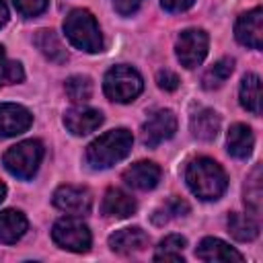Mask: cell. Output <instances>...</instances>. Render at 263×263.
Masks as SVG:
<instances>
[{
  "mask_svg": "<svg viewBox=\"0 0 263 263\" xmlns=\"http://www.w3.org/2000/svg\"><path fill=\"white\" fill-rule=\"evenodd\" d=\"M185 181L189 185V189L205 201L218 199L228 185L226 173L222 171V166L205 156H199L195 160H191L185 168Z\"/></svg>",
  "mask_w": 263,
  "mask_h": 263,
  "instance_id": "1",
  "label": "cell"
},
{
  "mask_svg": "<svg viewBox=\"0 0 263 263\" xmlns=\"http://www.w3.org/2000/svg\"><path fill=\"white\" fill-rule=\"evenodd\" d=\"M132 144H134L132 132H127L125 127L111 129L88 144L86 160L92 168H109L132 152Z\"/></svg>",
  "mask_w": 263,
  "mask_h": 263,
  "instance_id": "2",
  "label": "cell"
},
{
  "mask_svg": "<svg viewBox=\"0 0 263 263\" xmlns=\"http://www.w3.org/2000/svg\"><path fill=\"white\" fill-rule=\"evenodd\" d=\"M64 33L74 47H78L86 53H97L103 49L99 25H97L95 16L84 8H76V10L68 12L66 21H64Z\"/></svg>",
  "mask_w": 263,
  "mask_h": 263,
  "instance_id": "3",
  "label": "cell"
},
{
  "mask_svg": "<svg viewBox=\"0 0 263 263\" xmlns=\"http://www.w3.org/2000/svg\"><path fill=\"white\" fill-rule=\"evenodd\" d=\"M41 158H43V144L39 140H25L10 146L2 160L10 175L18 179H31L37 173Z\"/></svg>",
  "mask_w": 263,
  "mask_h": 263,
  "instance_id": "4",
  "label": "cell"
},
{
  "mask_svg": "<svg viewBox=\"0 0 263 263\" xmlns=\"http://www.w3.org/2000/svg\"><path fill=\"white\" fill-rule=\"evenodd\" d=\"M103 88L111 101L129 103L142 92L144 82H142V76L138 74V70H134L132 66L119 64V66H113L111 70H107Z\"/></svg>",
  "mask_w": 263,
  "mask_h": 263,
  "instance_id": "5",
  "label": "cell"
},
{
  "mask_svg": "<svg viewBox=\"0 0 263 263\" xmlns=\"http://www.w3.org/2000/svg\"><path fill=\"white\" fill-rule=\"evenodd\" d=\"M51 238L58 247L72 251V253H84L90 247V230L78 218L58 220L51 228Z\"/></svg>",
  "mask_w": 263,
  "mask_h": 263,
  "instance_id": "6",
  "label": "cell"
},
{
  "mask_svg": "<svg viewBox=\"0 0 263 263\" xmlns=\"http://www.w3.org/2000/svg\"><path fill=\"white\" fill-rule=\"evenodd\" d=\"M208 53V33L201 29H187L177 39V58L185 68H197Z\"/></svg>",
  "mask_w": 263,
  "mask_h": 263,
  "instance_id": "7",
  "label": "cell"
},
{
  "mask_svg": "<svg viewBox=\"0 0 263 263\" xmlns=\"http://www.w3.org/2000/svg\"><path fill=\"white\" fill-rule=\"evenodd\" d=\"M177 132V117L171 109H160L142 125V144L148 148L158 146L160 142L173 138Z\"/></svg>",
  "mask_w": 263,
  "mask_h": 263,
  "instance_id": "8",
  "label": "cell"
},
{
  "mask_svg": "<svg viewBox=\"0 0 263 263\" xmlns=\"http://www.w3.org/2000/svg\"><path fill=\"white\" fill-rule=\"evenodd\" d=\"M53 205L60 208L66 214L72 216H84L90 212L92 205V197L90 191L84 187H76V185H62L60 189H55L53 193Z\"/></svg>",
  "mask_w": 263,
  "mask_h": 263,
  "instance_id": "9",
  "label": "cell"
},
{
  "mask_svg": "<svg viewBox=\"0 0 263 263\" xmlns=\"http://www.w3.org/2000/svg\"><path fill=\"white\" fill-rule=\"evenodd\" d=\"M234 35H236L238 43L253 47V49H261V45H263V10L253 8L245 14H240L236 21V27H234Z\"/></svg>",
  "mask_w": 263,
  "mask_h": 263,
  "instance_id": "10",
  "label": "cell"
},
{
  "mask_svg": "<svg viewBox=\"0 0 263 263\" xmlns=\"http://www.w3.org/2000/svg\"><path fill=\"white\" fill-rule=\"evenodd\" d=\"M33 123V115L16 105V103H2L0 105V136H18L23 132L29 129V125Z\"/></svg>",
  "mask_w": 263,
  "mask_h": 263,
  "instance_id": "11",
  "label": "cell"
},
{
  "mask_svg": "<svg viewBox=\"0 0 263 263\" xmlns=\"http://www.w3.org/2000/svg\"><path fill=\"white\" fill-rule=\"evenodd\" d=\"M101 123H103V113L90 107H74L68 109L64 115V125L74 136H86L95 132Z\"/></svg>",
  "mask_w": 263,
  "mask_h": 263,
  "instance_id": "12",
  "label": "cell"
},
{
  "mask_svg": "<svg viewBox=\"0 0 263 263\" xmlns=\"http://www.w3.org/2000/svg\"><path fill=\"white\" fill-rule=\"evenodd\" d=\"M109 247H111V251H115L119 255L140 253L148 247V234L138 226L121 228V230H115L109 236Z\"/></svg>",
  "mask_w": 263,
  "mask_h": 263,
  "instance_id": "13",
  "label": "cell"
},
{
  "mask_svg": "<svg viewBox=\"0 0 263 263\" xmlns=\"http://www.w3.org/2000/svg\"><path fill=\"white\" fill-rule=\"evenodd\" d=\"M123 181L134 189L148 191V189H154L158 185L160 168H158V164H154L150 160H140V162H136L123 171Z\"/></svg>",
  "mask_w": 263,
  "mask_h": 263,
  "instance_id": "14",
  "label": "cell"
},
{
  "mask_svg": "<svg viewBox=\"0 0 263 263\" xmlns=\"http://www.w3.org/2000/svg\"><path fill=\"white\" fill-rule=\"evenodd\" d=\"M195 257L201 259V261H208V263H214V261H224V263L236 261V263H242V259H245L228 242H224L220 238H214V236H208V238H203L199 242V247L195 249Z\"/></svg>",
  "mask_w": 263,
  "mask_h": 263,
  "instance_id": "15",
  "label": "cell"
},
{
  "mask_svg": "<svg viewBox=\"0 0 263 263\" xmlns=\"http://www.w3.org/2000/svg\"><path fill=\"white\" fill-rule=\"evenodd\" d=\"M136 199L121 189H109L103 197V214L111 218H127L136 212Z\"/></svg>",
  "mask_w": 263,
  "mask_h": 263,
  "instance_id": "16",
  "label": "cell"
},
{
  "mask_svg": "<svg viewBox=\"0 0 263 263\" xmlns=\"http://www.w3.org/2000/svg\"><path fill=\"white\" fill-rule=\"evenodd\" d=\"M27 232V218L18 210L0 212V242L12 245Z\"/></svg>",
  "mask_w": 263,
  "mask_h": 263,
  "instance_id": "17",
  "label": "cell"
},
{
  "mask_svg": "<svg viewBox=\"0 0 263 263\" xmlns=\"http://www.w3.org/2000/svg\"><path fill=\"white\" fill-rule=\"evenodd\" d=\"M226 142H228V152H230L234 158H247V156L253 152L255 136H253V132H251L249 125H245V123H234V125L228 129Z\"/></svg>",
  "mask_w": 263,
  "mask_h": 263,
  "instance_id": "18",
  "label": "cell"
},
{
  "mask_svg": "<svg viewBox=\"0 0 263 263\" xmlns=\"http://www.w3.org/2000/svg\"><path fill=\"white\" fill-rule=\"evenodd\" d=\"M191 132L199 140H214L220 132V117L212 109H199L191 115Z\"/></svg>",
  "mask_w": 263,
  "mask_h": 263,
  "instance_id": "19",
  "label": "cell"
},
{
  "mask_svg": "<svg viewBox=\"0 0 263 263\" xmlns=\"http://www.w3.org/2000/svg\"><path fill=\"white\" fill-rule=\"evenodd\" d=\"M35 45L39 47V51H41L49 62L62 64V62L68 60L66 47L62 45L60 37H58L51 29H41V31H37V35H35Z\"/></svg>",
  "mask_w": 263,
  "mask_h": 263,
  "instance_id": "20",
  "label": "cell"
},
{
  "mask_svg": "<svg viewBox=\"0 0 263 263\" xmlns=\"http://www.w3.org/2000/svg\"><path fill=\"white\" fill-rule=\"evenodd\" d=\"M240 105L253 115L261 113V78L257 74H247L240 82Z\"/></svg>",
  "mask_w": 263,
  "mask_h": 263,
  "instance_id": "21",
  "label": "cell"
},
{
  "mask_svg": "<svg viewBox=\"0 0 263 263\" xmlns=\"http://www.w3.org/2000/svg\"><path fill=\"white\" fill-rule=\"evenodd\" d=\"M228 232L236 238V240H255L259 234V224L253 216H245V214H230L228 216Z\"/></svg>",
  "mask_w": 263,
  "mask_h": 263,
  "instance_id": "22",
  "label": "cell"
},
{
  "mask_svg": "<svg viewBox=\"0 0 263 263\" xmlns=\"http://www.w3.org/2000/svg\"><path fill=\"white\" fill-rule=\"evenodd\" d=\"M232 68H234V60L232 58H222L218 60L214 66H210L201 78V84L203 88L212 90V88H218L226 82V78L232 74Z\"/></svg>",
  "mask_w": 263,
  "mask_h": 263,
  "instance_id": "23",
  "label": "cell"
},
{
  "mask_svg": "<svg viewBox=\"0 0 263 263\" xmlns=\"http://www.w3.org/2000/svg\"><path fill=\"white\" fill-rule=\"evenodd\" d=\"M187 240L179 234H168L166 238L160 240L156 253H154V261H181L183 263V249H185Z\"/></svg>",
  "mask_w": 263,
  "mask_h": 263,
  "instance_id": "24",
  "label": "cell"
},
{
  "mask_svg": "<svg viewBox=\"0 0 263 263\" xmlns=\"http://www.w3.org/2000/svg\"><path fill=\"white\" fill-rule=\"evenodd\" d=\"M66 95L74 103H86L92 97V82L88 76H70L64 84Z\"/></svg>",
  "mask_w": 263,
  "mask_h": 263,
  "instance_id": "25",
  "label": "cell"
},
{
  "mask_svg": "<svg viewBox=\"0 0 263 263\" xmlns=\"http://www.w3.org/2000/svg\"><path fill=\"white\" fill-rule=\"evenodd\" d=\"M245 201L249 205V210L257 216L261 210V166H255L253 173L247 179L245 185Z\"/></svg>",
  "mask_w": 263,
  "mask_h": 263,
  "instance_id": "26",
  "label": "cell"
},
{
  "mask_svg": "<svg viewBox=\"0 0 263 263\" xmlns=\"http://www.w3.org/2000/svg\"><path fill=\"white\" fill-rule=\"evenodd\" d=\"M25 78L23 66L18 62H10L4 53V47L0 45V86L2 84H14Z\"/></svg>",
  "mask_w": 263,
  "mask_h": 263,
  "instance_id": "27",
  "label": "cell"
},
{
  "mask_svg": "<svg viewBox=\"0 0 263 263\" xmlns=\"http://www.w3.org/2000/svg\"><path fill=\"white\" fill-rule=\"evenodd\" d=\"M189 212V203L179 199V197H173L162 210H158L154 216H152V222L154 224H164L168 222V218H177V216H185Z\"/></svg>",
  "mask_w": 263,
  "mask_h": 263,
  "instance_id": "28",
  "label": "cell"
},
{
  "mask_svg": "<svg viewBox=\"0 0 263 263\" xmlns=\"http://www.w3.org/2000/svg\"><path fill=\"white\" fill-rule=\"evenodd\" d=\"M12 4L23 16H35L45 10L47 0H12Z\"/></svg>",
  "mask_w": 263,
  "mask_h": 263,
  "instance_id": "29",
  "label": "cell"
},
{
  "mask_svg": "<svg viewBox=\"0 0 263 263\" xmlns=\"http://www.w3.org/2000/svg\"><path fill=\"white\" fill-rule=\"evenodd\" d=\"M156 82H158V86L162 88V90H166V92H171V90H177L179 88V76L175 74V72H171V70H158V74H156Z\"/></svg>",
  "mask_w": 263,
  "mask_h": 263,
  "instance_id": "30",
  "label": "cell"
},
{
  "mask_svg": "<svg viewBox=\"0 0 263 263\" xmlns=\"http://www.w3.org/2000/svg\"><path fill=\"white\" fill-rule=\"evenodd\" d=\"M142 2H144V0H113L115 10H117L119 14H123V16L136 12V10L142 6Z\"/></svg>",
  "mask_w": 263,
  "mask_h": 263,
  "instance_id": "31",
  "label": "cell"
},
{
  "mask_svg": "<svg viewBox=\"0 0 263 263\" xmlns=\"http://www.w3.org/2000/svg\"><path fill=\"white\" fill-rule=\"evenodd\" d=\"M193 2L195 0H160L162 8L168 10V12H183L189 6H193Z\"/></svg>",
  "mask_w": 263,
  "mask_h": 263,
  "instance_id": "32",
  "label": "cell"
},
{
  "mask_svg": "<svg viewBox=\"0 0 263 263\" xmlns=\"http://www.w3.org/2000/svg\"><path fill=\"white\" fill-rule=\"evenodd\" d=\"M8 21V8L4 4V0H0V27H4Z\"/></svg>",
  "mask_w": 263,
  "mask_h": 263,
  "instance_id": "33",
  "label": "cell"
},
{
  "mask_svg": "<svg viewBox=\"0 0 263 263\" xmlns=\"http://www.w3.org/2000/svg\"><path fill=\"white\" fill-rule=\"evenodd\" d=\"M4 197H6V187H4V183L0 181V201H2Z\"/></svg>",
  "mask_w": 263,
  "mask_h": 263,
  "instance_id": "34",
  "label": "cell"
}]
</instances>
